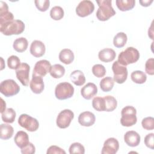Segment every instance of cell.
Returning a JSON list of instances; mask_svg holds the SVG:
<instances>
[{
  "label": "cell",
  "mask_w": 154,
  "mask_h": 154,
  "mask_svg": "<svg viewBox=\"0 0 154 154\" xmlns=\"http://www.w3.org/2000/svg\"><path fill=\"white\" fill-rule=\"evenodd\" d=\"M20 91V87L16 82L11 79H6L1 82L0 92L6 97L17 94Z\"/></svg>",
  "instance_id": "8992f818"
},
{
  "label": "cell",
  "mask_w": 154,
  "mask_h": 154,
  "mask_svg": "<svg viewBox=\"0 0 154 154\" xmlns=\"http://www.w3.org/2000/svg\"><path fill=\"white\" fill-rule=\"evenodd\" d=\"M112 70L114 73V81L118 84H123L127 79L128 70L126 66L120 64L116 61L112 65Z\"/></svg>",
  "instance_id": "ba28073f"
},
{
  "label": "cell",
  "mask_w": 154,
  "mask_h": 154,
  "mask_svg": "<svg viewBox=\"0 0 154 154\" xmlns=\"http://www.w3.org/2000/svg\"><path fill=\"white\" fill-rule=\"evenodd\" d=\"M74 54L69 49H64L59 54V60L65 64H69L74 60Z\"/></svg>",
  "instance_id": "7402d4cb"
},
{
  "label": "cell",
  "mask_w": 154,
  "mask_h": 154,
  "mask_svg": "<svg viewBox=\"0 0 154 154\" xmlns=\"http://www.w3.org/2000/svg\"><path fill=\"white\" fill-rule=\"evenodd\" d=\"M140 58L138 51L133 47H128L121 52L118 57L117 61L122 65L126 66L129 64L135 63Z\"/></svg>",
  "instance_id": "3957f363"
},
{
  "label": "cell",
  "mask_w": 154,
  "mask_h": 154,
  "mask_svg": "<svg viewBox=\"0 0 154 154\" xmlns=\"http://www.w3.org/2000/svg\"><path fill=\"white\" fill-rule=\"evenodd\" d=\"M94 10V4L89 0L81 1L76 8V13L79 17H84L91 14Z\"/></svg>",
  "instance_id": "8fae6325"
},
{
  "label": "cell",
  "mask_w": 154,
  "mask_h": 154,
  "mask_svg": "<svg viewBox=\"0 0 154 154\" xmlns=\"http://www.w3.org/2000/svg\"><path fill=\"white\" fill-rule=\"evenodd\" d=\"M18 123L21 127L29 132H34L37 131L39 127L38 120L26 114H22L19 116Z\"/></svg>",
  "instance_id": "52a82bcc"
},
{
  "label": "cell",
  "mask_w": 154,
  "mask_h": 154,
  "mask_svg": "<svg viewBox=\"0 0 154 154\" xmlns=\"http://www.w3.org/2000/svg\"><path fill=\"white\" fill-rule=\"evenodd\" d=\"M124 141L130 147H136L140 142V135L134 131H129L124 135Z\"/></svg>",
  "instance_id": "e0dca14e"
},
{
  "label": "cell",
  "mask_w": 154,
  "mask_h": 154,
  "mask_svg": "<svg viewBox=\"0 0 154 154\" xmlns=\"http://www.w3.org/2000/svg\"><path fill=\"white\" fill-rule=\"evenodd\" d=\"M92 106L97 111H105V101L103 97H95L92 100Z\"/></svg>",
  "instance_id": "d6a6232c"
},
{
  "label": "cell",
  "mask_w": 154,
  "mask_h": 154,
  "mask_svg": "<svg viewBox=\"0 0 154 154\" xmlns=\"http://www.w3.org/2000/svg\"><path fill=\"white\" fill-rule=\"evenodd\" d=\"M13 20L14 16L12 13L8 11L0 12V26Z\"/></svg>",
  "instance_id": "8d00e7d4"
},
{
  "label": "cell",
  "mask_w": 154,
  "mask_h": 154,
  "mask_svg": "<svg viewBox=\"0 0 154 154\" xmlns=\"http://www.w3.org/2000/svg\"><path fill=\"white\" fill-rule=\"evenodd\" d=\"M153 137H154V134L153 133H150L147 134L145 138H144V144L146 146L151 149H154V141H153Z\"/></svg>",
  "instance_id": "60d3db41"
},
{
  "label": "cell",
  "mask_w": 154,
  "mask_h": 154,
  "mask_svg": "<svg viewBox=\"0 0 154 154\" xmlns=\"http://www.w3.org/2000/svg\"><path fill=\"white\" fill-rule=\"evenodd\" d=\"M131 78L133 82L141 84L144 83L147 79V76L144 72L140 70L134 71L131 75Z\"/></svg>",
  "instance_id": "4dcf8cb0"
},
{
  "label": "cell",
  "mask_w": 154,
  "mask_h": 154,
  "mask_svg": "<svg viewBox=\"0 0 154 154\" xmlns=\"http://www.w3.org/2000/svg\"><path fill=\"white\" fill-rule=\"evenodd\" d=\"M105 101V111H112L117 106V102L116 98L112 96H106L103 97Z\"/></svg>",
  "instance_id": "484cf974"
},
{
  "label": "cell",
  "mask_w": 154,
  "mask_h": 154,
  "mask_svg": "<svg viewBox=\"0 0 154 154\" xmlns=\"http://www.w3.org/2000/svg\"><path fill=\"white\" fill-rule=\"evenodd\" d=\"M116 5L117 8L122 11H128L132 9L135 4V0H116Z\"/></svg>",
  "instance_id": "cb8c5ba5"
},
{
  "label": "cell",
  "mask_w": 154,
  "mask_h": 154,
  "mask_svg": "<svg viewBox=\"0 0 154 154\" xmlns=\"http://www.w3.org/2000/svg\"><path fill=\"white\" fill-rule=\"evenodd\" d=\"M25 24L20 20H13L0 26V31L5 35H18L23 32Z\"/></svg>",
  "instance_id": "7a4b0ae2"
},
{
  "label": "cell",
  "mask_w": 154,
  "mask_h": 154,
  "mask_svg": "<svg viewBox=\"0 0 154 154\" xmlns=\"http://www.w3.org/2000/svg\"><path fill=\"white\" fill-rule=\"evenodd\" d=\"M28 45V40L26 38L20 37L14 40L13 46L16 51L18 52H23L26 50Z\"/></svg>",
  "instance_id": "d4e9b609"
},
{
  "label": "cell",
  "mask_w": 154,
  "mask_h": 154,
  "mask_svg": "<svg viewBox=\"0 0 154 154\" xmlns=\"http://www.w3.org/2000/svg\"><path fill=\"white\" fill-rule=\"evenodd\" d=\"M35 5L40 11H46L49 7L50 1L49 0H35Z\"/></svg>",
  "instance_id": "f35d334b"
},
{
  "label": "cell",
  "mask_w": 154,
  "mask_h": 154,
  "mask_svg": "<svg viewBox=\"0 0 154 154\" xmlns=\"http://www.w3.org/2000/svg\"><path fill=\"white\" fill-rule=\"evenodd\" d=\"M74 118V113L70 109H64L61 111L57 117V125L61 129H65L70 125L72 120Z\"/></svg>",
  "instance_id": "9c48e42d"
},
{
  "label": "cell",
  "mask_w": 154,
  "mask_h": 154,
  "mask_svg": "<svg viewBox=\"0 0 154 154\" xmlns=\"http://www.w3.org/2000/svg\"><path fill=\"white\" fill-rule=\"evenodd\" d=\"M116 56L115 51L111 48H105L99 52V59L105 63L113 61Z\"/></svg>",
  "instance_id": "ffe728a7"
},
{
  "label": "cell",
  "mask_w": 154,
  "mask_h": 154,
  "mask_svg": "<svg viewBox=\"0 0 154 154\" xmlns=\"http://www.w3.org/2000/svg\"><path fill=\"white\" fill-rule=\"evenodd\" d=\"M30 53L35 57L43 56L46 51L45 44L40 40H34L30 46Z\"/></svg>",
  "instance_id": "9a60e30c"
},
{
  "label": "cell",
  "mask_w": 154,
  "mask_h": 154,
  "mask_svg": "<svg viewBox=\"0 0 154 154\" xmlns=\"http://www.w3.org/2000/svg\"><path fill=\"white\" fill-rule=\"evenodd\" d=\"M14 132L13 128L8 124H1L0 126V137L2 140H8L12 137Z\"/></svg>",
  "instance_id": "603a6c76"
},
{
  "label": "cell",
  "mask_w": 154,
  "mask_h": 154,
  "mask_svg": "<svg viewBox=\"0 0 154 154\" xmlns=\"http://www.w3.org/2000/svg\"><path fill=\"white\" fill-rule=\"evenodd\" d=\"M14 141L15 144L20 149L26 146L29 144V137L26 132L19 131L15 135Z\"/></svg>",
  "instance_id": "d6986e66"
},
{
  "label": "cell",
  "mask_w": 154,
  "mask_h": 154,
  "mask_svg": "<svg viewBox=\"0 0 154 154\" xmlns=\"http://www.w3.org/2000/svg\"><path fill=\"white\" fill-rule=\"evenodd\" d=\"M51 68V64L49 61L46 60H40L35 64L32 75L43 77L50 72Z\"/></svg>",
  "instance_id": "7c38bea8"
},
{
  "label": "cell",
  "mask_w": 154,
  "mask_h": 154,
  "mask_svg": "<svg viewBox=\"0 0 154 154\" xmlns=\"http://www.w3.org/2000/svg\"><path fill=\"white\" fill-rule=\"evenodd\" d=\"M143 128L146 130H153L154 129V119L152 117H147L143 119L141 122Z\"/></svg>",
  "instance_id": "74e56055"
},
{
  "label": "cell",
  "mask_w": 154,
  "mask_h": 154,
  "mask_svg": "<svg viewBox=\"0 0 154 154\" xmlns=\"http://www.w3.org/2000/svg\"><path fill=\"white\" fill-rule=\"evenodd\" d=\"M16 116V114L15 111L11 108H7L1 113V118L2 121L8 123H13L15 120Z\"/></svg>",
  "instance_id": "4316f807"
},
{
  "label": "cell",
  "mask_w": 154,
  "mask_h": 154,
  "mask_svg": "<svg viewBox=\"0 0 154 154\" xmlns=\"http://www.w3.org/2000/svg\"><path fill=\"white\" fill-rule=\"evenodd\" d=\"M50 16L54 20H59L64 16V10L60 6H54L50 11Z\"/></svg>",
  "instance_id": "1f68e13d"
},
{
  "label": "cell",
  "mask_w": 154,
  "mask_h": 154,
  "mask_svg": "<svg viewBox=\"0 0 154 154\" xmlns=\"http://www.w3.org/2000/svg\"><path fill=\"white\" fill-rule=\"evenodd\" d=\"M69 150L70 154H73V153L84 154L85 153L84 147L79 143H72L70 145Z\"/></svg>",
  "instance_id": "d590c367"
},
{
  "label": "cell",
  "mask_w": 154,
  "mask_h": 154,
  "mask_svg": "<svg viewBox=\"0 0 154 154\" xmlns=\"http://www.w3.org/2000/svg\"><path fill=\"white\" fill-rule=\"evenodd\" d=\"M29 87L34 93H41L45 88L42 77L32 75V79L29 82Z\"/></svg>",
  "instance_id": "5bb4252c"
},
{
  "label": "cell",
  "mask_w": 154,
  "mask_h": 154,
  "mask_svg": "<svg viewBox=\"0 0 154 154\" xmlns=\"http://www.w3.org/2000/svg\"><path fill=\"white\" fill-rule=\"evenodd\" d=\"M119 149V143L115 138H109L103 143L102 154H115Z\"/></svg>",
  "instance_id": "4fadbf2b"
},
{
  "label": "cell",
  "mask_w": 154,
  "mask_h": 154,
  "mask_svg": "<svg viewBox=\"0 0 154 154\" xmlns=\"http://www.w3.org/2000/svg\"><path fill=\"white\" fill-rule=\"evenodd\" d=\"M20 64V59L16 55H11L7 59L8 67L11 69H17Z\"/></svg>",
  "instance_id": "e575fe53"
},
{
  "label": "cell",
  "mask_w": 154,
  "mask_h": 154,
  "mask_svg": "<svg viewBox=\"0 0 154 154\" xmlns=\"http://www.w3.org/2000/svg\"><path fill=\"white\" fill-rule=\"evenodd\" d=\"M30 67L26 63H22L16 69V75L17 79L24 86H27L29 84V74Z\"/></svg>",
  "instance_id": "30bf717a"
},
{
  "label": "cell",
  "mask_w": 154,
  "mask_h": 154,
  "mask_svg": "<svg viewBox=\"0 0 154 154\" xmlns=\"http://www.w3.org/2000/svg\"><path fill=\"white\" fill-rule=\"evenodd\" d=\"M97 86L93 82L87 83L81 90V94L82 96L87 100L91 99L97 94Z\"/></svg>",
  "instance_id": "ac0fdd59"
},
{
  "label": "cell",
  "mask_w": 154,
  "mask_h": 154,
  "mask_svg": "<svg viewBox=\"0 0 154 154\" xmlns=\"http://www.w3.org/2000/svg\"><path fill=\"white\" fill-rule=\"evenodd\" d=\"M153 2V0H142L140 1V4L143 7H148Z\"/></svg>",
  "instance_id": "ee69618b"
},
{
  "label": "cell",
  "mask_w": 154,
  "mask_h": 154,
  "mask_svg": "<svg viewBox=\"0 0 154 154\" xmlns=\"http://www.w3.org/2000/svg\"><path fill=\"white\" fill-rule=\"evenodd\" d=\"M35 146L32 143L30 142L26 146L21 149V152L23 154H33L35 153Z\"/></svg>",
  "instance_id": "b9f144b4"
},
{
  "label": "cell",
  "mask_w": 154,
  "mask_h": 154,
  "mask_svg": "<svg viewBox=\"0 0 154 154\" xmlns=\"http://www.w3.org/2000/svg\"><path fill=\"white\" fill-rule=\"evenodd\" d=\"M47 154H52V153H66V152L63 150L61 148L57 146H50L47 150Z\"/></svg>",
  "instance_id": "7bdbcfd3"
},
{
  "label": "cell",
  "mask_w": 154,
  "mask_h": 154,
  "mask_svg": "<svg viewBox=\"0 0 154 154\" xmlns=\"http://www.w3.org/2000/svg\"><path fill=\"white\" fill-rule=\"evenodd\" d=\"M74 94L73 85L67 82L58 84L55 89V97L59 100H65L70 98Z\"/></svg>",
  "instance_id": "5b68a950"
},
{
  "label": "cell",
  "mask_w": 154,
  "mask_h": 154,
  "mask_svg": "<svg viewBox=\"0 0 154 154\" xmlns=\"http://www.w3.org/2000/svg\"><path fill=\"white\" fill-rule=\"evenodd\" d=\"M127 40L128 37L126 34L123 32H120L114 36L113 39V43L115 47L121 48L126 45Z\"/></svg>",
  "instance_id": "83f0119b"
},
{
  "label": "cell",
  "mask_w": 154,
  "mask_h": 154,
  "mask_svg": "<svg viewBox=\"0 0 154 154\" xmlns=\"http://www.w3.org/2000/svg\"><path fill=\"white\" fill-rule=\"evenodd\" d=\"M145 70L146 72L150 75H154V59L153 58L148 59L145 64Z\"/></svg>",
  "instance_id": "ab89813d"
},
{
  "label": "cell",
  "mask_w": 154,
  "mask_h": 154,
  "mask_svg": "<svg viewBox=\"0 0 154 154\" xmlns=\"http://www.w3.org/2000/svg\"><path fill=\"white\" fill-rule=\"evenodd\" d=\"M92 73L97 78H102L105 76L106 73V69L105 67L100 64H96L92 67Z\"/></svg>",
  "instance_id": "836d02e7"
},
{
  "label": "cell",
  "mask_w": 154,
  "mask_h": 154,
  "mask_svg": "<svg viewBox=\"0 0 154 154\" xmlns=\"http://www.w3.org/2000/svg\"><path fill=\"white\" fill-rule=\"evenodd\" d=\"M72 82L78 86H81L85 82V77L84 73L79 70L73 71L70 75Z\"/></svg>",
  "instance_id": "44dd1931"
},
{
  "label": "cell",
  "mask_w": 154,
  "mask_h": 154,
  "mask_svg": "<svg viewBox=\"0 0 154 154\" xmlns=\"http://www.w3.org/2000/svg\"><path fill=\"white\" fill-rule=\"evenodd\" d=\"M49 73L54 78H60L64 75L65 69L62 65L55 64L51 66Z\"/></svg>",
  "instance_id": "f1b7e54d"
},
{
  "label": "cell",
  "mask_w": 154,
  "mask_h": 154,
  "mask_svg": "<svg viewBox=\"0 0 154 154\" xmlns=\"http://www.w3.org/2000/svg\"><path fill=\"white\" fill-rule=\"evenodd\" d=\"M114 81L110 76H106L100 81V87L104 92H108L111 91L114 87Z\"/></svg>",
  "instance_id": "f546056e"
},
{
  "label": "cell",
  "mask_w": 154,
  "mask_h": 154,
  "mask_svg": "<svg viewBox=\"0 0 154 154\" xmlns=\"http://www.w3.org/2000/svg\"><path fill=\"white\" fill-rule=\"evenodd\" d=\"M1 112H3L5 110V108H6V103L3 100V99L2 98H1Z\"/></svg>",
  "instance_id": "f6af8a7d"
},
{
  "label": "cell",
  "mask_w": 154,
  "mask_h": 154,
  "mask_svg": "<svg viewBox=\"0 0 154 154\" xmlns=\"http://www.w3.org/2000/svg\"><path fill=\"white\" fill-rule=\"evenodd\" d=\"M111 0H97L99 8L96 11V17L100 21H106L116 14L111 5Z\"/></svg>",
  "instance_id": "6da1fadb"
},
{
  "label": "cell",
  "mask_w": 154,
  "mask_h": 154,
  "mask_svg": "<svg viewBox=\"0 0 154 154\" xmlns=\"http://www.w3.org/2000/svg\"><path fill=\"white\" fill-rule=\"evenodd\" d=\"M137 110L132 106H126L121 111L120 123L123 126H132L137 123Z\"/></svg>",
  "instance_id": "277c9868"
},
{
  "label": "cell",
  "mask_w": 154,
  "mask_h": 154,
  "mask_svg": "<svg viewBox=\"0 0 154 154\" xmlns=\"http://www.w3.org/2000/svg\"><path fill=\"white\" fill-rule=\"evenodd\" d=\"M95 120L94 114L90 111H84L81 113L78 117V122L83 126H91L94 123Z\"/></svg>",
  "instance_id": "2e32d148"
}]
</instances>
